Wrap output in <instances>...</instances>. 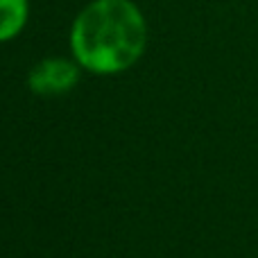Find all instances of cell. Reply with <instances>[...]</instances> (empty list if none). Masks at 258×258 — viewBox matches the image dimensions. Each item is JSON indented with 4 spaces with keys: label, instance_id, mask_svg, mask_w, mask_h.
Segmentation results:
<instances>
[{
    "label": "cell",
    "instance_id": "1",
    "mask_svg": "<svg viewBox=\"0 0 258 258\" xmlns=\"http://www.w3.org/2000/svg\"><path fill=\"white\" fill-rule=\"evenodd\" d=\"M68 43L86 73L120 75L145 54V14L134 0H91L73 21Z\"/></svg>",
    "mask_w": 258,
    "mask_h": 258
},
{
    "label": "cell",
    "instance_id": "2",
    "mask_svg": "<svg viewBox=\"0 0 258 258\" xmlns=\"http://www.w3.org/2000/svg\"><path fill=\"white\" fill-rule=\"evenodd\" d=\"M84 68L68 57H45L27 73V86L32 93L41 98H57L71 93L77 84Z\"/></svg>",
    "mask_w": 258,
    "mask_h": 258
},
{
    "label": "cell",
    "instance_id": "3",
    "mask_svg": "<svg viewBox=\"0 0 258 258\" xmlns=\"http://www.w3.org/2000/svg\"><path fill=\"white\" fill-rule=\"evenodd\" d=\"M30 21V0H0V43L14 41Z\"/></svg>",
    "mask_w": 258,
    "mask_h": 258
}]
</instances>
